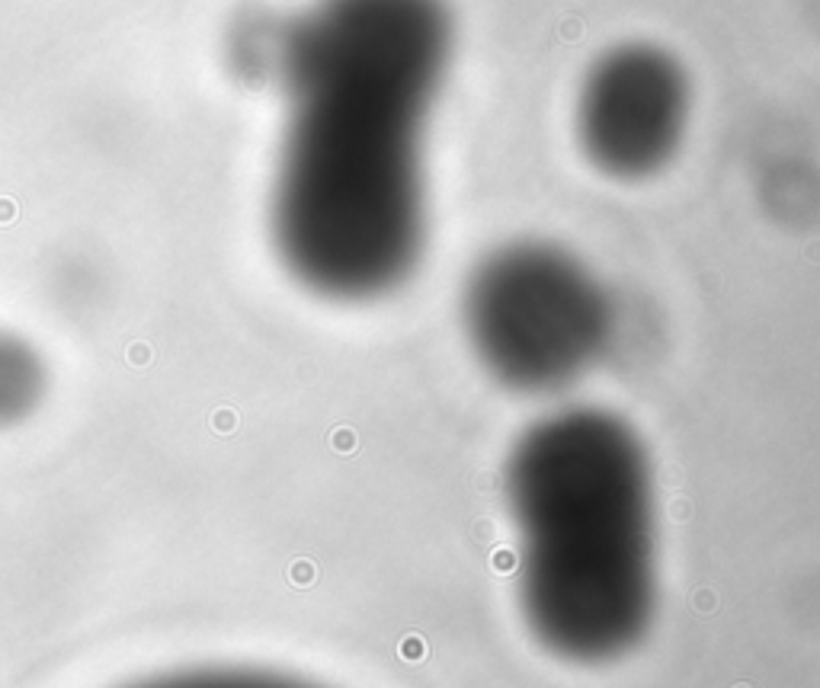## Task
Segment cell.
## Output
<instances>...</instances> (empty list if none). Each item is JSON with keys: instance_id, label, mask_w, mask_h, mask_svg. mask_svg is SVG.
Instances as JSON below:
<instances>
[{"instance_id": "1", "label": "cell", "mask_w": 820, "mask_h": 688, "mask_svg": "<svg viewBox=\"0 0 820 688\" xmlns=\"http://www.w3.org/2000/svg\"><path fill=\"white\" fill-rule=\"evenodd\" d=\"M452 58L446 0H317L272 52L289 119L272 241L324 298L398 289L427 237L423 138Z\"/></svg>"}, {"instance_id": "2", "label": "cell", "mask_w": 820, "mask_h": 688, "mask_svg": "<svg viewBox=\"0 0 820 688\" xmlns=\"http://www.w3.org/2000/svg\"><path fill=\"white\" fill-rule=\"evenodd\" d=\"M506 500L535 641L570 663L634 650L657 605L654 474L638 432L599 407L545 417L506 461Z\"/></svg>"}, {"instance_id": "3", "label": "cell", "mask_w": 820, "mask_h": 688, "mask_svg": "<svg viewBox=\"0 0 820 688\" xmlns=\"http://www.w3.org/2000/svg\"><path fill=\"white\" fill-rule=\"evenodd\" d=\"M465 330L500 384L548 394L596 365L612 336V301L570 250L516 241L475 266L465 285Z\"/></svg>"}, {"instance_id": "4", "label": "cell", "mask_w": 820, "mask_h": 688, "mask_svg": "<svg viewBox=\"0 0 820 688\" xmlns=\"http://www.w3.org/2000/svg\"><path fill=\"white\" fill-rule=\"evenodd\" d=\"M692 90L686 67L654 42H622L596 58L577 96V138L612 179L660 173L682 144Z\"/></svg>"}, {"instance_id": "5", "label": "cell", "mask_w": 820, "mask_h": 688, "mask_svg": "<svg viewBox=\"0 0 820 688\" xmlns=\"http://www.w3.org/2000/svg\"><path fill=\"white\" fill-rule=\"evenodd\" d=\"M45 391V368L36 349L13 333H0V426L29 413Z\"/></svg>"}, {"instance_id": "6", "label": "cell", "mask_w": 820, "mask_h": 688, "mask_svg": "<svg viewBox=\"0 0 820 688\" xmlns=\"http://www.w3.org/2000/svg\"><path fill=\"white\" fill-rule=\"evenodd\" d=\"M138 688H311L305 682L282 679L270 672H247V669H208V672H183L170 679L144 682Z\"/></svg>"}]
</instances>
